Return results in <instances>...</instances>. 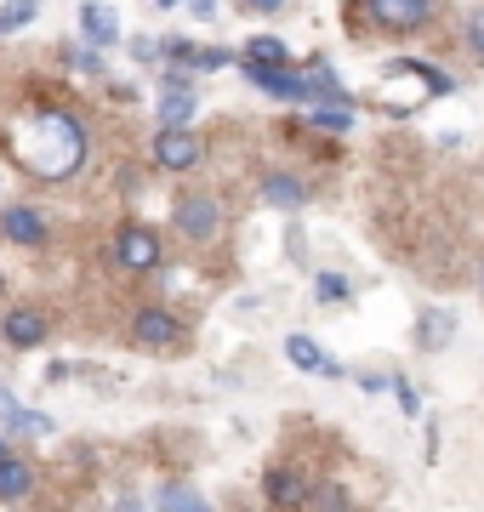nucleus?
Returning <instances> with one entry per match:
<instances>
[{
	"mask_svg": "<svg viewBox=\"0 0 484 512\" xmlns=\"http://www.w3.org/2000/svg\"><path fill=\"white\" fill-rule=\"evenodd\" d=\"M131 52H137V63H160V52H166V46H160V40H149V35H137V40H131Z\"/></svg>",
	"mask_w": 484,
	"mask_h": 512,
	"instance_id": "29",
	"label": "nucleus"
},
{
	"mask_svg": "<svg viewBox=\"0 0 484 512\" xmlns=\"http://www.w3.org/2000/svg\"><path fill=\"white\" fill-rule=\"evenodd\" d=\"M18 410H23V404L12 399V393H6V387H0V421H12V416H18Z\"/></svg>",
	"mask_w": 484,
	"mask_h": 512,
	"instance_id": "32",
	"label": "nucleus"
},
{
	"mask_svg": "<svg viewBox=\"0 0 484 512\" xmlns=\"http://www.w3.org/2000/svg\"><path fill=\"white\" fill-rule=\"evenodd\" d=\"M205 160V143L194 137V131H154V165L160 171H194V165Z\"/></svg>",
	"mask_w": 484,
	"mask_h": 512,
	"instance_id": "8",
	"label": "nucleus"
},
{
	"mask_svg": "<svg viewBox=\"0 0 484 512\" xmlns=\"http://www.w3.org/2000/svg\"><path fill=\"white\" fill-rule=\"evenodd\" d=\"M69 63H75L80 74H97V69H103V57H97V46H80V52L69 57Z\"/></svg>",
	"mask_w": 484,
	"mask_h": 512,
	"instance_id": "30",
	"label": "nucleus"
},
{
	"mask_svg": "<svg viewBox=\"0 0 484 512\" xmlns=\"http://www.w3.org/2000/svg\"><path fill=\"white\" fill-rule=\"evenodd\" d=\"M354 382H359V393H371L376 399V393H393V370H359Z\"/></svg>",
	"mask_w": 484,
	"mask_h": 512,
	"instance_id": "28",
	"label": "nucleus"
},
{
	"mask_svg": "<svg viewBox=\"0 0 484 512\" xmlns=\"http://www.w3.org/2000/svg\"><path fill=\"white\" fill-rule=\"evenodd\" d=\"M302 120H308L314 131H331V137L354 131V109H302Z\"/></svg>",
	"mask_w": 484,
	"mask_h": 512,
	"instance_id": "23",
	"label": "nucleus"
},
{
	"mask_svg": "<svg viewBox=\"0 0 484 512\" xmlns=\"http://www.w3.org/2000/svg\"><path fill=\"white\" fill-rule=\"evenodd\" d=\"M240 63H262V69H291V46H285L280 35H257V40H245Z\"/></svg>",
	"mask_w": 484,
	"mask_h": 512,
	"instance_id": "18",
	"label": "nucleus"
},
{
	"mask_svg": "<svg viewBox=\"0 0 484 512\" xmlns=\"http://www.w3.org/2000/svg\"><path fill=\"white\" fill-rule=\"evenodd\" d=\"M0 234L12 239V245H35V239H46V222L29 205H12V211H0Z\"/></svg>",
	"mask_w": 484,
	"mask_h": 512,
	"instance_id": "15",
	"label": "nucleus"
},
{
	"mask_svg": "<svg viewBox=\"0 0 484 512\" xmlns=\"http://www.w3.org/2000/svg\"><path fill=\"white\" fill-rule=\"evenodd\" d=\"M393 399H399L405 421H428V410H422V393H416V382H410V376H393Z\"/></svg>",
	"mask_w": 484,
	"mask_h": 512,
	"instance_id": "24",
	"label": "nucleus"
},
{
	"mask_svg": "<svg viewBox=\"0 0 484 512\" xmlns=\"http://www.w3.org/2000/svg\"><path fill=\"white\" fill-rule=\"evenodd\" d=\"M154 507H160V512H211V501H205L194 484L171 478V484H160V490H154Z\"/></svg>",
	"mask_w": 484,
	"mask_h": 512,
	"instance_id": "16",
	"label": "nucleus"
},
{
	"mask_svg": "<svg viewBox=\"0 0 484 512\" xmlns=\"http://www.w3.org/2000/svg\"><path fill=\"white\" fill-rule=\"evenodd\" d=\"M86 148H92L86 120L80 114H63V109H40L29 120H18V131H12V154H18V165L29 177H40V183L75 177L80 165H86Z\"/></svg>",
	"mask_w": 484,
	"mask_h": 512,
	"instance_id": "1",
	"label": "nucleus"
},
{
	"mask_svg": "<svg viewBox=\"0 0 484 512\" xmlns=\"http://www.w3.org/2000/svg\"><path fill=\"white\" fill-rule=\"evenodd\" d=\"M29 490H35V467L18 456H6L0 461V501H23Z\"/></svg>",
	"mask_w": 484,
	"mask_h": 512,
	"instance_id": "19",
	"label": "nucleus"
},
{
	"mask_svg": "<svg viewBox=\"0 0 484 512\" xmlns=\"http://www.w3.org/2000/svg\"><path fill=\"white\" fill-rule=\"evenodd\" d=\"M245 12H257V18H280L285 0H245Z\"/></svg>",
	"mask_w": 484,
	"mask_h": 512,
	"instance_id": "31",
	"label": "nucleus"
},
{
	"mask_svg": "<svg viewBox=\"0 0 484 512\" xmlns=\"http://www.w3.org/2000/svg\"><path fill=\"white\" fill-rule=\"evenodd\" d=\"M120 512H143V507H137V501H120Z\"/></svg>",
	"mask_w": 484,
	"mask_h": 512,
	"instance_id": "33",
	"label": "nucleus"
},
{
	"mask_svg": "<svg viewBox=\"0 0 484 512\" xmlns=\"http://www.w3.org/2000/svg\"><path fill=\"white\" fill-rule=\"evenodd\" d=\"M462 46L484 63V6H473V12L462 18Z\"/></svg>",
	"mask_w": 484,
	"mask_h": 512,
	"instance_id": "25",
	"label": "nucleus"
},
{
	"mask_svg": "<svg viewBox=\"0 0 484 512\" xmlns=\"http://www.w3.org/2000/svg\"><path fill=\"white\" fill-rule=\"evenodd\" d=\"M314 302L319 308H342V302H354L348 274H314Z\"/></svg>",
	"mask_w": 484,
	"mask_h": 512,
	"instance_id": "21",
	"label": "nucleus"
},
{
	"mask_svg": "<svg viewBox=\"0 0 484 512\" xmlns=\"http://www.w3.org/2000/svg\"><path fill=\"white\" fill-rule=\"evenodd\" d=\"M479 291H484V256H479Z\"/></svg>",
	"mask_w": 484,
	"mask_h": 512,
	"instance_id": "34",
	"label": "nucleus"
},
{
	"mask_svg": "<svg viewBox=\"0 0 484 512\" xmlns=\"http://www.w3.org/2000/svg\"><path fill=\"white\" fill-rule=\"evenodd\" d=\"M456 330H462V319L450 308H416V325H410V342H416V353H445L450 342H456Z\"/></svg>",
	"mask_w": 484,
	"mask_h": 512,
	"instance_id": "6",
	"label": "nucleus"
},
{
	"mask_svg": "<svg viewBox=\"0 0 484 512\" xmlns=\"http://www.w3.org/2000/svg\"><path fill=\"white\" fill-rule=\"evenodd\" d=\"M228 63H240L228 46H200V57H194V74H217V69H228Z\"/></svg>",
	"mask_w": 484,
	"mask_h": 512,
	"instance_id": "27",
	"label": "nucleus"
},
{
	"mask_svg": "<svg viewBox=\"0 0 484 512\" xmlns=\"http://www.w3.org/2000/svg\"><path fill=\"white\" fill-rule=\"evenodd\" d=\"M160 256H166V245H160V234H154V228H120V234H114V262H120V268H131V274H149V268H160Z\"/></svg>",
	"mask_w": 484,
	"mask_h": 512,
	"instance_id": "5",
	"label": "nucleus"
},
{
	"mask_svg": "<svg viewBox=\"0 0 484 512\" xmlns=\"http://www.w3.org/2000/svg\"><path fill=\"white\" fill-rule=\"evenodd\" d=\"M388 74H405V80H416L428 97H450V92H456V80H450L445 69H433L428 57H393Z\"/></svg>",
	"mask_w": 484,
	"mask_h": 512,
	"instance_id": "10",
	"label": "nucleus"
},
{
	"mask_svg": "<svg viewBox=\"0 0 484 512\" xmlns=\"http://www.w3.org/2000/svg\"><path fill=\"white\" fill-rule=\"evenodd\" d=\"M308 512H354V490H348L342 478H319Z\"/></svg>",
	"mask_w": 484,
	"mask_h": 512,
	"instance_id": "20",
	"label": "nucleus"
},
{
	"mask_svg": "<svg viewBox=\"0 0 484 512\" xmlns=\"http://www.w3.org/2000/svg\"><path fill=\"white\" fill-rule=\"evenodd\" d=\"M262 200L280 205V211H302V205H308V183L291 177V171H268V177H262Z\"/></svg>",
	"mask_w": 484,
	"mask_h": 512,
	"instance_id": "11",
	"label": "nucleus"
},
{
	"mask_svg": "<svg viewBox=\"0 0 484 512\" xmlns=\"http://www.w3.org/2000/svg\"><path fill=\"white\" fill-rule=\"evenodd\" d=\"M6 342L12 348H40L46 342V313H35V308H18V313H6Z\"/></svg>",
	"mask_w": 484,
	"mask_h": 512,
	"instance_id": "13",
	"label": "nucleus"
},
{
	"mask_svg": "<svg viewBox=\"0 0 484 512\" xmlns=\"http://www.w3.org/2000/svg\"><path fill=\"white\" fill-rule=\"evenodd\" d=\"M0 461H6V439H0Z\"/></svg>",
	"mask_w": 484,
	"mask_h": 512,
	"instance_id": "35",
	"label": "nucleus"
},
{
	"mask_svg": "<svg viewBox=\"0 0 484 512\" xmlns=\"http://www.w3.org/2000/svg\"><path fill=\"white\" fill-rule=\"evenodd\" d=\"M35 18H40V0H6V6H0V35H18V29H29Z\"/></svg>",
	"mask_w": 484,
	"mask_h": 512,
	"instance_id": "22",
	"label": "nucleus"
},
{
	"mask_svg": "<svg viewBox=\"0 0 484 512\" xmlns=\"http://www.w3.org/2000/svg\"><path fill=\"white\" fill-rule=\"evenodd\" d=\"M154 114H160V126H166V131H188V120L200 114V97H194V92H160Z\"/></svg>",
	"mask_w": 484,
	"mask_h": 512,
	"instance_id": "17",
	"label": "nucleus"
},
{
	"mask_svg": "<svg viewBox=\"0 0 484 512\" xmlns=\"http://www.w3.org/2000/svg\"><path fill=\"white\" fill-rule=\"evenodd\" d=\"M302 74H308V109H354V92L336 80V69L325 57H308Z\"/></svg>",
	"mask_w": 484,
	"mask_h": 512,
	"instance_id": "9",
	"label": "nucleus"
},
{
	"mask_svg": "<svg viewBox=\"0 0 484 512\" xmlns=\"http://www.w3.org/2000/svg\"><path fill=\"white\" fill-rule=\"evenodd\" d=\"M285 359H291L302 376H325V365H331V353L319 348L314 336H302V330H291V336H285Z\"/></svg>",
	"mask_w": 484,
	"mask_h": 512,
	"instance_id": "14",
	"label": "nucleus"
},
{
	"mask_svg": "<svg viewBox=\"0 0 484 512\" xmlns=\"http://www.w3.org/2000/svg\"><path fill=\"white\" fill-rule=\"evenodd\" d=\"M6 433H35V439H46V433H52V416H40V410H18V416L6 421Z\"/></svg>",
	"mask_w": 484,
	"mask_h": 512,
	"instance_id": "26",
	"label": "nucleus"
},
{
	"mask_svg": "<svg viewBox=\"0 0 484 512\" xmlns=\"http://www.w3.org/2000/svg\"><path fill=\"white\" fill-rule=\"evenodd\" d=\"M131 336H137V348L149 353H166V348H183V319L166 308H143L131 319Z\"/></svg>",
	"mask_w": 484,
	"mask_h": 512,
	"instance_id": "7",
	"label": "nucleus"
},
{
	"mask_svg": "<svg viewBox=\"0 0 484 512\" xmlns=\"http://www.w3.org/2000/svg\"><path fill=\"white\" fill-rule=\"evenodd\" d=\"M80 29H86V46H97V52L120 40V18H114L109 6H97V0H86V6H80Z\"/></svg>",
	"mask_w": 484,
	"mask_h": 512,
	"instance_id": "12",
	"label": "nucleus"
},
{
	"mask_svg": "<svg viewBox=\"0 0 484 512\" xmlns=\"http://www.w3.org/2000/svg\"><path fill=\"white\" fill-rule=\"evenodd\" d=\"M171 222H177V234H183V239L211 245V239L223 234V205L211 200V194H183L177 211H171Z\"/></svg>",
	"mask_w": 484,
	"mask_h": 512,
	"instance_id": "3",
	"label": "nucleus"
},
{
	"mask_svg": "<svg viewBox=\"0 0 484 512\" xmlns=\"http://www.w3.org/2000/svg\"><path fill=\"white\" fill-rule=\"evenodd\" d=\"M314 484L319 478H308L302 467H268V473H262V495H268V507L274 512H308Z\"/></svg>",
	"mask_w": 484,
	"mask_h": 512,
	"instance_id": "4",
	"label": "nucleus"
},
{
	"mask_svg": "<svg viewBox=\"0 0 484 512\" xmlns=\"http://www.w3.org/2000/svg\"><path fill=\"white\" fill-rule=\"evenodd\" d=\"M445 12V0H348V18H354L359 35H428Z\"/></svg>",
	"mask_w": 484,
	"mask_h": 512,
	"instance_id": "2",
	"label": "nucleus"
}]
</instances>
